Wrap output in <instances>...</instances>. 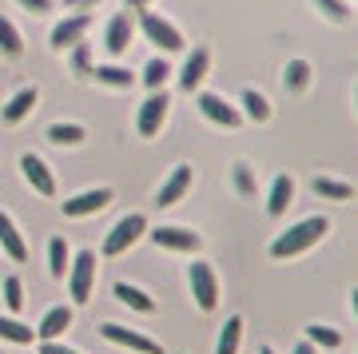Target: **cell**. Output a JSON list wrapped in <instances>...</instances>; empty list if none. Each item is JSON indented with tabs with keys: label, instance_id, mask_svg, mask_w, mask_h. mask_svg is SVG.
<instances>
[{
	"label": "cell",
	"instance_id": "obj_27",
	"mask_svg": "<svg viewBox=\"0 0 358 354\" xmlns=\"http://www.w3.org/2000/svg\"><path fill=\"white\" fill-rule=\"evenodd\" d=\"M171 72H176V68L167 64V56H152V60L143 64V84H148L152 92H159L167 80H171Z\"/></svg>",
	"mask_w": 358,
	"mask_h": 354
},
{
	"label": "cell",
	"instance_id": "obj_29",
	"mask_svg": "<svg viewBox=\"0 0 358 354\" xmlns=\"http://www.w3.org/2000/svg\"><path fill=\"white\" fill-rule=\"evenodd\" d=\"M0 339H8V342H20V346H28V342L36 339V330L24 327V323H20V318H13V315H0Z\"/></svg>",
	"mask_w": 358,
	"mask_h": 354
},
{
	"label": "cell",
	"instance_id": "obj_4",
	"mask_svg": "<svg viewBox=\"0 0 358 354\" xmlns=\"http://www.w3.org/2000/svg\"><path fill=\"white\" fill-rule=\"evenodd\" d=\"M187 283H192L195 306L211 315V311H215V303H219V278H215V267H211V263H199V259H195V263L187 267Z\"/></svg>",
	"mask_w": 358,
	"mask_h": 354
},
{
	"label": "cell",
	"instance_id": "obj_24",
	"mask_svg": "<svg viewBox=\"0 0 358 354\" xmlns=\"http://www.w3.org/2000/svg\"><path fill=\"white\" fill-rule=\"evenodd\" d=\"M239 342H243V315H231L219 330L215 354H239Z\"/></svg>",
	"mask_w": 358,
	"mask_h": 354
},
{
	"label": "cell",
	"instance_id": "obj_40",
	"mask_svg": "<svg viewBox=\"0 0 358 354\" xmlns=\"http://www.w3.org/2000/svg\"><path fill=\"white\" fill-rule=\"evenodd\" d=\"M124 4H128V8H148L152 0H124Z\"/></svg>",
	"mask_w": 358,
	"mask_h": 354
},
{
	"label": "cell",
	"instance_id": "obj_8",
	"mask_svg": "<svg viewBox=\"0 0 358 354\" xmlns=\"http://www.w3.org/2000/svg\"><path fill=\"white\" fill-rule=\"evenodd\" d=\"M195 104H199V112H203L211 124H219V127H239V124H243L239 108L227 104L219 92H195Z\"/></svg>",
	"mask_w": 358,
	"mask_h": 354
},
{
	"label": "cell",
	"instance_id": "obj_39",
	"mask_svg": "<svg viewBox=\"0 0 358 354\" xmlns=\"http://www.w3.org/2000/svg\"><path fill=\"white\" fill-rule=\"evenodd\" d=\"M88 4H100V0H64V8H88Z\"/></svg>",
	"mask_w": 358,
	"mask_h": 354
},
{
	"label": "cell",
	"instance_id": "obj_25",
	"mask_svg": "<svg viewBox=\"0 0 358 354\" xmlns=\"http://www.w3.org/2000/svg\"><path fill=\"white\" fill-rule=\"evenodd\" d=\"M239 104H243V112H239V115H247V120H255V124H267V120H271V100L263 96V92L243 88Z\"/></svg>",
	"mask_w": 358,
	"mask_h": 354
},
{
	"label": "cell",
	"instance_id": "obj_1",
	"mask_svg": "<svg viewBox=\"0 0 358 354\" xmlns=\"http://www.w3.org/2000/svg\"><path fill=\"white\" fill-rule=\"evenodd\" d=\"M327 231H331V219H322V215L303 219V223H294V227H287V231L275 235V243H271V259H291V255L310 251Z\"/></svg>",
	"mask_w": 358,
	"mask_h": 354
},
{
	"label": "cell",
	"instance_id": "obj_30",
	"mask_svg": "<svg viewBox=\"0 0 358 354\" xmlns=\"http://www.w3.org/2000/svg\"><path fill=\"white\" fill-rule=\"evenodd\" d=\"M48 271H52V278H64L68 275V243L60 239V235L48 243Z\"/></svg>",
	"mask_w": 358,
	"mask_h": 354
},
{
	"label": "cell",
	"instance_id": "obj_11",
	"mask_svg": "<svg viewBox=\"0 0 358 354\" xmlns=\"http://www.w3.org/2000/svg\"><path fill=\"white\" fill-rule=\"evenodd\" d=\"M92 28V16L88 13H72L64 16L60 24L52 28V48L56 52H68V48H76L80 40H84V32Z\"/></svg>",
	"mask_w": 358,
	"mask_h": 354
},
{
	"label": "cell",
	"instance_id": "obj_9",
	"mask_svg": "<svg viewBox=\"0 0 358 354\" xmlns=\"http://www.w3.org/2000/svg\"><path fill=\"white\" fill-rule=\"evenodd\" d=\"M152 235V243L155 247H164V251H183V255H192V251H199L203 247V239H199V231H192V227H155V231H148Z\"/></svg>",
	"mask_w": 358,
	"mask_h": 354
},
{
	"label": "cell",
	"instance_id": "obj_2",
	"mask_svg": "<svg viewBox=\"0 0 358 354\" xmlns=\"http://www.w3.org/2000/svg\"><path fill=\"white\" fill-rule=\"evenodd\" d=\"M68 295L72 303L84 306L92 299V283H96V251H76V259L68 263Z\"/></svg>",
	"mask_w": 358,
	"mask_h": 354
},
{
	"label": "cell",
	"instance_id": "obj_13",
	"mask_svg": "<svg viewBox=\"0 0 358 354\" xmlns=\"http://www.w3.org/2000/svg\"><path fill=\"white\" fill-rule=\"evenodd\" d=\"M131 32H136V20H131V13H115L112 20H108V28H103V48L112 52V56L128 52V48H131Z\"/></svg>",
	"mask_w": 358,
	"mask_h": 354
},
{
	"label": "cell",
	"instance_id": "obj_37",
	"mask_svg": "<svg viewBox=\"0 0 358 354\" xmlns=\"http://www.w3.org/2000/svg\"><path fill=\"white\" fill-rule=\"evenodd\" d=\"M20 8H28V13H48V8H52V0H20Z\"/></svg>",
	"mask_w": 358,
	"mask_h": 354
},
{
	"label": "cell",
	"instance_id": "obj_7",
	"mask_svg": "<svg viewBox=\"0 0 358 354\" xmlns=\"http://www.w3.org/2000/svg\"><path fill=\"white\" fill-rule=\"evenodd\" d=\"M112 199H115L112 187H88V191H80V195H72V199H64V207H60V211H64L68 219H84V215L103 211Z\"/></svg>",
	"mask_w": 358,
	"mask_h": 354
},
{
	"label": "cell",
	"instance_id": "obj_17",
	"mask_svg": "<svg viewBox=\"0 0 358 354\" xmlns=\"http://www.w3.org/2000/svg\"><path fill=\"white\" fill-rule=\"evenodd\" d=\"M0 247L8 251L13 263H24V259H28V243H24V235L16 231V223H13L8 211H0Z\"/></svg>",
	"mask_w": 358,
	"mask_h": 354
},
{
	"label": "cell",
	"instance_id": "obj_18",
	"mask_svg": "<svg viewBox=\"0 0 358 354\" xmlns=\"http://www.w3.org/2000/svg\"><path fill=\"white\" fill-rule=\"evenodd\" d=\"M72 327V306H52L48 315L40 318V327H36V339L40 342H56L64 330Z\"/></svg>",
	"mask_w": 358,
	"mask_h": 354
},
{
	"label": "cell",
	"instance_id": "obj_35",
	"mask_svg": "<svg viewBox=\"0 0 358 354\" xmlns=\"http://www.w3.org/2000/svg\"><path fill=\"white\" fill-rule=\"evenodd\" d=\"M315 4H319L322 16H331V20H338V24L350 20V4H346V0H315Z\"/></svg>",
	"mask_w": 358,
	"mask_h": 354
},
{
	"label": "cell",
	"instance_id": "obj_10",
	"mask_svg": "<svg viewBox=\"0 0 358 354\" xmlns=\"http://www.w3.org/2000/svg\"><path fill=\"white\" fill-rule=\"evenodd\" d=\"M100 334L108 342H115V346H128V351H140V354H164V346L155 339H148V334H140V330H128L120 327V323H103Z\"/></svg>",
	"mask_w": 358,
	"mask_h": 354
},
{
	"label": "cell",
	"instance_id": "obj_3",
	"mask_svg": "<svg viewBox=\"0 0 358 354\" xmlns=\"http://www.w3.org/2000/svg\"><path fill=\"white\" fill-rule=\"evenodd\" d=\"M143 231H148V215H140V211H131V215L115 219L112 231L103 235V255H108V259L124 255V251L131 247V243H136V239L143 235Z\"/></svg>",
	"mask_w": 358,
	"mask_h": 354
},
{
	"label": "cell",
	"instance_id": "obj_32",
	"mask_svg": "<svg viewBox=\"0 0 358 354\" xmlns=\"http://www.w3.org/2000/svg\"><path fill=\"white\" fill-rule=\"evenodd\" d=\"M231 183H235L239 195H255V176H251V167H247V164L231 167Z\"/></svg>",
	"mask_w": 358,
	"mask_h": 354
},
{
	"label": "cell",
	"instance_id": "obj_36",
	"mask_svg": "<svg viewBox=\"0 0 358 354\" xmlns=\"http://www.w3.org/2000/svg\"><path fill=\"white\" fill-rule=\"evenodd\" d=\"M36 354H84V351H72V346H60V342H40Z\"/></svg>",
	"mask_w": 358,
	"mask_h": 354
},
{
	"label": "cell",
	"instance_id": "obj_22",
	"mask_svg": "<svg viewBox=\"0 0 358 354\" xmlns=\"http://www.w3.org/2000/svg\"><path fill=\"white\" fill-rule=\"evenodd\" d=\"M0 56L4 60H20L24 56V36H20L16 20H8V16H0Z\"/></svg>",
	"mask_w": 358,
	"mask_h": 354
},
{
	"label": "cell",
	"instance_id": "obj_6",
	"mask_svg": "<svg viewBox=\"0 0 358 354\" xmlns=\"http://www.w3.org/2000/svg\"><path fill=\"white\" fill-rule=\"evenodd\" d=\"M167 112H171V100H167V92H164V88L152 92V96L140 104V112H136V132H140V136H155V132L164 127Z\"/></svg>",
	"mask_w": 358,
	"mask_h": 354
},
{
	"label": "cell",
	"instance_id": "obj_26",
	"mask_svg": "<svg viewBox=\"0 0 358 354\" xmlns=\"http://www.w3.org/2000/svg\"><path fill=\"white\" fill-rule=\"evenodd\" d=\"M310 187H315V195H322V199H334V203H346L350 195H355V187H350V183H343V179H331V176H315V179H310Z\"/></svg>",
	"mask_w": 358,
	"mask_h": 354
},
{
	"label": "cell",
	"instance_id": "obj_5",
	"mask_svg": "<svg viewBox=\"0 0 358 354\" xmlns=\"http://www.w3.org/2000/svg\"><path fill=\"white\" fill-rule=\"evenodd\" d=\"M140 32L152 40L159 52H179V48H183V32H179L167 16H159V13H143L140 16Z\"/></svg>",
	"mask_w": 358,
	"mask_h": 354
},
{
	"label": "cell",
	"instance_id": "obj_19",
	"mask_svg": "<svg viewBox=\"0 0 358 354\" xmlns=\"http://www.w3.org/2000/svg\"><path fill=\"white\" fill-rule=\"evenodd\" d=\"M294 203V179L291 176H275V183H271L267 191V215H287V207Z\"/></svg>",
	"mask_w": 358,
	"mask_h": 354
},
{
	"label": "cell",
	"instance_id": "obj_34",
	"mask_svg": "<svg viewBox=\"0 0 358 354\" xmlns=\"http://www.w3.org/2000/svg\"><path fill=\"white\" fill-rule=\"evenodd\" d=\"M72 52V68H76V76H88L92 72V48H88V40H80L76 48H68Z\"/></svg>",
	"mask_w": 358,
	"mask_h": 354
},
{
	"label": "cell",
	"instance_id": "obj_16",
	"mask_svg": "<svg viewBox=\"0 0 358 354\" xmlns=\"http://www.w3.org/2000/svg\"><path fill=\"white\" fill-rule=\"evenodd\" d=\"M36 100H40V88H20V92H13L8 96V104L0 108V120L4 124H20L32 108H36Z\"/></svg>",
	"mask_w": 358,
	"mask_h": 354
},
{
	"label": "cell",
	"instance_id": "obj_20",
	"mask_svg": "<svg viewBox=\"0 0 358 354\" xmlns=\"http://www.w3.org/2000/svg\"><path fill=\"white\" fill-rule=\"evenodd\" d=\"M112 295L120 299L124 306H131V311H140V315H152L155 311V299L143 287H136V283H115L112 287Z\"/></svg>",
	"mask_w": 358,
	"mask_h": 354
},
{
	"label": "cell",
	"instance_id": "obj_31",
	"mask_svg": "<svg viewBox=\"0 0 358 354\" xmlns=\"http://www.w3.org/2000/svg\"><path fill=\"white\" fill-rule=\"evenodd\" d=\"M307 342L310 346H327V351H334V346H343V334H338L334 327L315 323V327H307Z\"/></svg>",
	"mask_w": 358,
	"mask_h": 354
},
{
	"label": "cell",
	"instance_id": "obj_21",
	"mask_svg": "<svg viewBox=\"0 0 358 354\" xmlns=\"http://www.w3.org/2000/svg\"><path fill=\"white\" fill-rule=\"evenodd\" d=\"M48 143H56V148H80L84 143V124H68V120H56V124H48Z\"/></svg>",
	"mask_w": 358,
	"mask_h": 354
},
{
	"label": "cell",
	"instance_id": "obj_14",
	"mask_svg": "<svg viewBox=\"0 0 358 354\" xmlns=\"http://www.w3.org/2000/svg\"><path fill=\"white\" fill-rule=\"evenodd\" d=\"M207 68H211V52H207V48H192V52H187V60H183V68H179V88H183V92H199Z\"/></svg>",
	"mask_w": 358,
	"mask_h": 354
},
{
	"label": "cell",
	"instance_id": "obj_41",
	"mask_svg": "<svg viewBox=\"0 0 358 354\" xmlns=\"http://www.w3.org/2000/svg\"><path fill=\"white\" fill-rule=\"evenodd\" d=\"M259 354H275V351H271V346H259Z\"/></svg>",
	"mask_w": 358,
	"mask_h": 354
},
{
	"label": "cell",
	"instance_id": "obj_38",
	"mask_svg": "<svg viewBox=\"0 0 358 354\" xmlns=\"http://www.w3.org/2000/svg\"><path fill=\"white\" fill-rule=\"evenodd\" d=\"M291 354H319V346H310V342H299Z\"/></svg>",
	"mask_w": 358,
	"mask_h": 354
},
{
	"label": "cell",
	"instance_id": "obj_28",
	"mask_svg": "<svg viewBox=\"0 0 358 354\" xmlns=\"http://www.w3.org/2000/svg\"><path fill=\"white\" fill-rule=\"evenodd\" d=\"M310 84V64L307 60H291L282 68V88L287 92H307Z\"/></svg>",
	"mask_w": 358,
	"mask_h": 354
},
{
	"label": "cell",
	"instance_id": "obj_23",
	"mask_svg": "<svg viewBox=\"0 0 358 354\" xmlns=\"http://www.w3.org/2000/svg\"><path fill=\"white\" fill-rule=\"evenodd\" d=\"M92 76L100 80V84H108V88H131L136 84V72L124 68V64H96Z\"/></svg>",
	"mask_w": 358,
	"mask_h": 354
},
{
	"label": "cell",
	"instance_id": "obj_33",
	"mask_svg": "<svg viewBox=\"0 0 358 354\" xmlns=\"http://www.w3.org/2000/svg\"><path fill=\"white\" fill-rule=\"evenodd\" d=\"M4 303H8V311H20V306H24V283L16 275L4 278Z\"/></svg>",
	"mask_w": 358,
	"mask_h": 354
},
{
	"label": "cell",
	"instance_id": "obj_12",
	"mask_svg": "<svg viewBox=\"0 0 358 354\" xmlns=\"http://www.w3.org/2000/svg\"><path fill=\"white\" fill-rule=\"evenodd\" d=\"M20 171H24V179H28V187H36L40 195H56V176L48 171V164L40 160L36 152H24L20 155Z\"/></svg>",
	"mask_w": 358,
	"mask_h": 354
},
{
	"label": "cell",
	"instance_id": "obj_15",
	"mask_svg": "<svg viewBox=\"0 0 358 354\" xmlns=\"http://www.w3.org/2000/svg\"><path fill=\"white\" fill-rule=\"evenodd\" d=\"M187 187H192V167L179 164L171 176L164 179V187H159V195H155V203L159 207H171V203H179L183 195H187Z\"/></svg>",
	"mask_w": 358,
	"mask_h": 354
}]
</instances>
